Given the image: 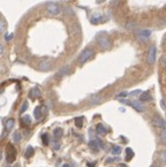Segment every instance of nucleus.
<instances>
[{"label":"nucleus","instance_id":"obj_11","mask_svg":"<svg viewBox=\"0 0 166 167\" xmlns=\"http://www.w3.org/2000/svg\"><path fill=\"white\" fill-rule=\"evenodd\" d=\"M104 19H103V15L99 14V13H96V14H93L92 16L90 17V22L92 23V24H98V23H101V22H104Z\"/></svg>","mask_w":166,"mask_h":167},{"label":"nucleus","instance_id":"obj_9","mask_svg":"<svg viewBox=\"0 0 166 167\" xmlns=\"http://www.w3.org/2000/svg\"><path fill=\"white\" fill-rule=\"evenodd\" d=\"M152 122L156 127L158 128H162V129H166V121L163 118H160L159 115H156L152 119Z\"/></svg>","mask_w":166,"mask_h":167},{"label":"nucleus","instance_id":"obj_28","mask_svg":"<svg viewBox=\"0 0 166 167\" xmlns=\"http://www.w3.org/2000/svg\"><path fill=\"white\" fill-rule=\"evenodd\" d=\"M160 139H162V142L166 145V129H163L162 133H160Z\"/></svg>","mask_w":166,"mask_h":167},{"label":"nucleus","instance_id":"obj_34","mask_svg":"<svg viewBox=\"0 0 166 167\" xmlns=\"http://www.w3.org/2000/svg\"><path fill=\"white\" fill-rule=\"evenodd\" d=\"M12 35H11V36H9V35H7V36L5 37V38H6V41H9V39H12Z\"/></svg>","mask_w":166,"mask_h":167},{"label":"nucleus","instance_id":"obj_23","mask_svg":"<svg viewBox=\"0 0 166 167\" xmlns=\"http://www.w3.org/2000/svg\"><path fill=\"white\" fill-rule=\"evenodd\" d=\"M13 141L15 143H20L21 142V134L19 131H15L14 134H13Z\"/></svg>","mask_w":166,"mask_h":167},{"label":"nucleus","instance_id":"obj_22","mask_svg":"<svg viewBox=\"0 0 166 167\" xmlns=\"http://www.w3.org/2000/svg\"><path fill=\"white\" fill-rule=\"evenodd\" d=\"M21 121H22V123H23V125H30V123H31V118H30V116H29V115H23V116H22V119H21Z\"/></svg>","mask_w":166,"mask_h":167},{"label":"nucleus","instance_id":"obj_16","mask_svg":"<svg viewBox=\"0 0 166 167\" xmlns=\"http://www.w3.org/2000/svg\"><path fill=\"white\" fill-rule=\"evenodd\" d=\"M89 147L92 149L93 151H98L99 150V142L96 141V139H92L89 142Z\"/></svg>","mask_w":166,"mask_h":167},{"label":"nucleus","instance_id":"obj_5","mask_svg":"<svg viewBox=\"0 0 166 167\" xmlns=\"http://www.w3.org/2000/svg\"><path fill=\"white\" fill-rule=\"evenodd\" d=\"M46 11H47L50 15L56 16V15H59L61 13V7L59 5L54 4V2H50V4L46 5Z\"/></svg>","mask_w":166,"mask_h":167},{"label":"nucleus","instance_id":"obj_4","mask_svg":"<svg viewBox=\"0 0 166 167\" xmlns=\"http://www.w3.org/2000/svg\"><path fill=\"white\" fill-rule=\"evenodd\" d=\"M7 163L13 164L16 160V150L13 147V144H7Z\"/></svg>","mask_w":166,"mask_h":167},{"label":"nucleus","instance_id":"obj_40","mask_svg":"<svg viewBox=\"0 0 166 167\" xmlns=\"http://www.w3.org/2000/svg\"><path fill=\"white\" fill-rule=\"evenodd\" d=\"M62 167H70V166H69L68 164H65V165H64V166H62Z\"/></svg>","mask_w":166,"mask_h":167},{"label":"nucleus","instance_id":"obj_36","mask_svg":"<svg viewBox=\"0 0 166 167\" xmlns=\"http://www.w3.org/2000/svg\"><path fill=\"white\" fill-rule=\"evenodd\" d=\"M53 147H54V149H59V144H58V143H54V145H53Z\"/></svg>","mask_w":166,"mask_h":167},{"label":"nucleus","instance_id":"obj_42","mask_svg":"<svg viewBox=\"0 0 166 167\" xmlns=\"http://www.w3.org/2000/svg\"><path fill=\"white\" fill-rule=\"evenodd\" d=\"M1 158H2V153H1V151H0V160H1Z\"/></svg>","mask_w":166,"mask_h":167},{"label":"nucleus","instance_id":"obj_37","mask_svg":"<svg viewBox=\"0 0 166 167\" xmlns=\"http://www.w3.org/2000/svg\"><path fill=\"white\" fill-rule=\"evenodd\" d=\"M104 1H105V0H96L97 4H101V2H104Z\"/></svg>","mask_w":166,"mask_h":167},{"label":"nucleus","instance_id":"obj_29","mask_svg":"<svg viewBox=\"0 0 166 167\" xmlns=\"http://www.w3.org/2000/svg\"><path fill=\"white\" fill-rule=\"evenodd\" d=\"M27 108H28V102H25L22 104V107H21V110H20V114L25 113V111H27Z\"/></svg>","mask_w":166,"mask_h":167},{"label":"nucleus","instance_id":"obj_30","mask_svg":"<svg viewBox=\"0 0 166 167\" xmlns=\"http://www.w3.org/2000/svg\"><path fill=\"white\" fill-rule=\"evenodd\" d=\"M135 25H136L135 22H128V23H126V28L127 29H134L135 28Z\"/></svg>","mask_w":166,"mask_h":167},{"label":"nucleus","instance_id":"obj_38","mask_svg":"<svg viewBox=\"0 0 166 167\" xmlns=\"http://www.w3.org/2000/svg\"><path fill=\"white\" fill-rule=\"evenodd\" d=\"M88 166H89V167H93V166H95V164H88Z\"/></svg>","mask_w":166,"mask_h":167},{"label":"nucleus","instance_id":"obj_39","mask_svg":"<svg viewBox=\"0 0 166 167\" xmlns=\"http://www.w3.org/2000/svg\"><path fill=\"white\" fill-rule=\"evenodd\" d=\"M6 167H20V165H15V166H6Z\"/></svg>","mask_w":166,"mask_h":167},{"label":"nucleus","instance_id":"obj_2","mask_svg":"<svg viewBox=\"0 0 166 167\" xmlns=\"http://www.w3.org/2000/svg\"><path fill=\"white\" fill-rule=\"evenodd\" d=\"M93 54H95L93 50L88 47V49H85L84 51L80 54V57L77 58V62H79L80 65H83V64H85L88 60H90V59L93 57Z\"/></svg>","mask_w":166,"mask_h":167},{"label":"nucleus","instance_id":"obj_13","mask_svg":"<svg viewBox=\"0 0 166 167\" xmlns=\"http://www.w3.org/2000/svg\"><path fill=\"white\" fill-rule=\"evenodd\" d=\"M152 99L151 94L146 91V92H141V96H140V102H150Z\"/></svg>","mask_w":166,"mask_h":167},{"label":"nucleus","instance_id":"obj_3","mask_svg":"<svg viewBox=\"0 0 166 167\" xmlns=\"http://www.w3.org/2000/svg\"><path fill=\"white\" fill-rule=\"evenodd\" d=\"M150 36H151V30H148V29H143V30H137L136 31V38L141 43H146V42L149 41Z\"/></svg>","mask_w":166,"mask_h":167},{"label":"nucleus","instance_id":"obj_31","mask_svg":"<svg viewBox=\"0 0 166 167\" xmlns=\"http://www.w3.org/2000/svg\"><path fill=\"white\" fill-rule=\"evenodd\" d=\"M4 29H5V23L0 20V33H1V31H4Z\"/></svg>","mask_w":166,"mask_h":167},{"label":"nucleus","instance_id":"obj_12","mask_svg":"<svg viewBox=\"0 0 166 167\" xmlns=\"http://www.w3.org/2000/svg\"><path fill=\"white\" fill-rule=\"evenodd\" d=\"M96 130H97L98 134L101 135V136L106 135V133H107V129L104 127V125H103V123H98L97 126H96Z\"/></svg>","mask_w":166,"mask_h":167},{"label":"nucleus","instance_id":"obj_41","mask_svg":"<svg viewBox=\"0 0 166 167\" xmlns=\"http://www.w3.org/2000/svg\"><path fill=\"white\" fill-rule=\"evenodd\" d=\"M154 167H160V165H158V164H155V166Z\"/></svg>","mask_w":166,"mask_h":167},{"label":"nucleus","instance_id":"obj_6","mask_svg":"<svg viewBox=\"0 0 166 167\" xmlns=\"http://www.w3.org/2000/svg\"><path fill=\"white\" fill-rule=\"evenodd\" d=\"M120 102L125 103V104H127V105L132 106V107H133V108H135L137 112H143V111L146 110V108H144V105L142 104V102H138V100L129 102V100H123V99H120Z\"/></svg>","mask_w":166,"mask_h":167},{"label":"nucleus","instance_id":"obj_32","mask_svg":"<svg viewBox=\"0 0 166 167\" xmlns=\"http://www.w3.org/2000/svg\"><path fill=\"white\" fill-rule=\"evenodd\" d=\"M126 96H128V92H126V91H125V92H121V94H118V97H119V98H121V97H126Z\"/></svg>","mask_w":166,"mask_h":167},{"label":"nucleus","instance_id":"obj_27","mask_svg":"<svg viewBox=\"0 0 166 167\" xmlns=\"http://www.w3.org/2000/svg\"><path fill=\"white\" fill-rule=\"evenodd\" d=\"M42 141H43V144H44V145H47V144H49V135L47 134L42 135Z\"/></svg>","mask_w":166,"mask_h":167},{"label":"nucleus","instance_id":"obj_35","mask_svg":"<svg viewBox=\"0 0 166 167\" xmlns=\"http://www.w3.org/2000/svg\"><path fill=\"white\" fill-rule=\"evenodd\" d=\"M2 52H4V47H2V45L0 44V54H2Z\"/></svg>","mask_w":166,"mask_h":167},{"label":"nucleus","instance_id":"obj_24","mask_svg":"<svg viewBox=\"0 0 166 167\" xmlns=\"http://www.w3.org/2000/svg\"><path fill=\"white\" fill-rule=\"evenodd\" d=\"M75 125H76V127H79V128H82V126H83V118H81V116L75 118Z\"/></svg>","mask_w":166,"mask_h":167},{"label":"nucleus","instance_id":"obj_17","mask_svg":"<svg viewBox=\"0 0 166 167\" xmlns=\"http://www.w3.org/2000/svg\"><path fill=\"white\" fill-rule=\"evenodd\" d=\"M53 136H54L56 139H60L62 137V129L61 128H56L53 130Z\"/></svg>","mask_w":166,"mask_h":167},{"label":"nucleus","instance_id":"obj_7","mask_svg":"<svg viewBox=\"0 0 166 167\" xmlns=\"http://www.w3.org/2000/svg\"><path fill=\"white\" fill-rule=\"evenodd\" d=\"M156 52H157L156 46L154 44L150 45L149 51H148V64L149 65H154L155 61H156Z\"/></svg>","mask_w":166,"mask_h":167},{"label":"nucleus","instance_id":"obj_19","mask_svg":"<svg viewBox=\"0 0 166 167\" xmlns=\"http://www.w3.org/2000/svg\"><path fill=\"white\" fill-rule=\"evenodd\" d=\"M69 73V67H64V68H61L59 72H58L57 76L58 77H61V76H65L67 74Z\"/></svg>","mask_w":166,"mask_h":167},{"label":"nucleus","instance_id":"obj_8","mask_svg":"<svg viewBox=\"0 0 166 167\" xmlns=\"http://www.w3.org/2000/svg\"><path fill=\"white\" fill-rule=\"evenodd\" d=\"M46 112H47V110H46L45 106H38V107H36L35 111H34V115H35V118H36L37 120H41V119L43 118V115L46 114Z\"/></svg>","mask_w":166,"mask_h":167},{"label":"nucleus","instance_id":"obj_18","mask_svg":"<svg viewBox=\"0 0 166 167\" xmlns=\"http://www.w3.org/2000/svg\"><path fill=\"white\" fill-rule=\"evenodd\" d=\"M133 157H134V151L130 147H127L126 149V160L129 161V160L133 159Z\"/></svg>","mask_w":166,"mask_h":167},{"label":"nucleus","instance_id":"obj_14","mask_svg":"<svg viewBox=\"0 0 166 167\" xmlns=\"http://www.w3.org/2000/svg\"><path fill=\"white\" fill-rule=\"evenodd\" d=\"M29 96L30 98H37L41 96V90L38 89V88H33V89L30 90V92H29Z\"/></svg>","mask_w":166,"mask_h":167},{"label":"nucleus","instance_id":"obj_10","mask_svg":"<svg viewBox=\"0 0 166 167\" xmlns=\"http://www.w3.org/2000/svg\"><path fill=\"white\" fill-rule=\"evenodd\" d=\"M37 68H38V70H41V72H47V70H50L52 68V64L49 60H43V61H41L38 64Z\"/></svg>","mask_w":166,"mask_h":167},{"label":"nucleus","instance_id":"obj_33","mask_svg":"<svg viewBox=\"0 0 166 167\" xmlns=\"http://www.w3.org/2000/svg\"><path fill=\"white\" fill-rule=\"evenodd\" d=\"M141 94V91L140 90H136V91H133V92H130V96H135V94Z\"/></svg>","mask_w":166,"mask_h":167},{"label":"nucleus","instance_id":"obj_43","mask_svg":"<svg viewBox=\"0 0 166 167\" xmlns=\"http://www.w3.org/2000/svg\"><path fill=\"white\" fill-rule=\"evenodd\" d=\"M164 44H165V45H166V39H165V42H164Z\"/></svg>","mask_w":166,"mask_h":167},{"label":"nucleus","instance_id":"obj_21","mask_svg":"<svg viewBox=\"0 0 166 167\" xmlns=\"http://www.w3.org/2000/svg\"><path fill=\"white\" fill-rule=\"evenodd\" d=\"M103 102V98L99 97V96H96V97H92L90 99V104H92V105H96V104H99V103Z\"/></svg>","mask_w":166,"mask_h":167},{"label":"nucleus","instance_id":"obj_25","mask_svg":"<svg viewBox=\"0 0 166 167\" xmlns=\"http://www.w3.org/2000/svg\"><path fill=\"white\" fill-rule=\"evenodd\" d=\"M159 159L163 164H166V150H163L159 155Z\"/></svg>","mask_w":166,"mask_h":167},{"label":"nucleus","instance_id":"obj_26","mask_svg":"<svg viewBox=\"0 0 166 167\" xmlns=\"http://www.w3.org/2000/svg\"><path fill=\"white\" fill-rule=\"evenodd\" d=\"M112 153H113V155H120V153H121V147H118V145H114V147H112Z\"/></svg>","mask_w":166,"mask_h":167},{"label":"nucleus","instance_id":"obj_20","mask_svg":"<svg viewBox=\"0 0 166 167\" xmlns=\"http://www.w3.org/2000/svg\"><path fill=\"white\" fill-rule=\"evenodd\" d=\"M33 156H34V147L29 145V147H27V150H25V158H31Z\"/></svg>","mask_w":166,"mask_h":167},{"label":"nucleus","instance_id":"obj_1","mask_svg":"<svg viewBox=\"0 0 166 167\" xmlns=\"http://www.w3.org/2000/svg\"><path fill=\"white\" fill-rule=\"evenodd\" d=\"M96 41H97L98 46H99L101 50H104V51H107V50H110L112 47V42H111V39H110L106 35H104V33H97Z\"/></svg>","mask_w":166,"mask_h":167},{"label":"nucleus","instance_id":"obj_15","mask_svg":"<svg viewBox=\"0 0 166 167\" xmlns=\"http://www.w3.org/2000/svg\"><path fill=\"white\" fill-rule=\"evenodd\" d=\"M14 123H15L14 119H8V120L6 121V125H5V129H6V131L12 130L13 127H14Z\"/></svg>","mask_w":166,"mask_h":167}]
</instances>
